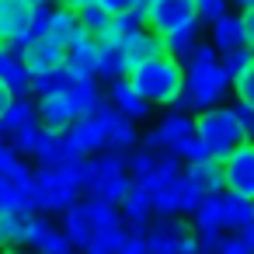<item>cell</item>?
<instances>
[{"label": "cell", "instance_id": "cell-1", "mask_svg": "<svg viewBox=\"0 0 254 254\" xmlns=\"http://www.w3.org/2000/svg\"><path fill=\"white\" fill-rule=\"evenodd\" d=\"M126 80L146 105H171L185 91V63L164 53V56L143 60L136 70H129Z\"/></svg>", "mask_w": 254, "mask_h": 254}, {"label": "cell", "instance_id": "cell-2", "mask_svg": "<svg viewBox=\"0 0 254 254\" xmlns=\"http://www.w3.org/2000/svg\"><path fill=\"white\" fill-rule=\"evenodd\" d=\"M191 126H195V136L209 146V157L219 160V164H223L230 153H237L244 143H251V136L244 132V126H240V119L233 115V108H223V105L202 108V112L191 119Z\"/></svg>", "mask_w": 254, "mask_h": 254}, {"label": "cell", "instance_id": "cell-3", "mask_svg": "<svg viewBox=\"0 0 254 254\" xmlns=\"http://www.w3.org/2000/svg\"><path fill=\"white\" fill-rule=\"evenodd\" d=\"M126 171V153H105L98 160H87V174H84V188L91 191V198L119 205L129 195V178Z\"/></svg>", "mask_w": 254, "mask_h": 254}, {"label": "cell", "instance_id": "cell-4", "mask_svg": "<svg viewBox=\"0 0 254 254\" xmlns=\"http://www.w3.org/2000/svg\"><path fill=\"white\" fill-rule=\"evenodd\" d=\"M143 11V25L150 35L167 39L188 25H198V4L195 0H146L139 7Z\"/></svg>", "mask_w": 254, "mask_h": 254}, {"label": "cell", "instance_id": "cell-5", "mask_svg": "<svg viewBox=\"0 0 254 254\" xmlns=\"http://www.w3.org/2000/svg\"><path fill=\"white\" fill-rule=\"evenodd\" d=\"M230 91V77L223 73L219 63H205V66H188L185 70V94L191 98V105L202 108H216Z\"/></svg>", "mask_w": 254, "mask_h": 254}, {"label": "cell", "instance_id": "cell-6", "mask_svg": "<svg viewBox=\"0 0 254 254\" xmlns=\"http://www.w3.org/2000/svg\"><path fill=\"white\" fill-rule=\"evenodd\" d=\"M191 136H195V126H191V119H188V115H178V112H171V115H164V122H160L153 132H146L143 146H146L150 153H153V150H167V153L181 157Z\"/></svg>", "mask_w": 254, "mask_h": 254}, {"label": "cell", "instance_id": "cell-7", "mask_svg": "<svg viewBox=\"0 0 254 254\" xmlns=\"http://www.w3.org/2000/svg\"><path fill=\"white\" fill-rule=\"evenodd\" d=\"M223 191L254 202V139L223 160Z\"/></svg>", "mask_w": 254, "mask_h": 254}, {"label": "cell", "instance_id": "cell-8", "mask_svg": "<svg viewBox=\"0 0 254 254\" xmlns=\"http://www.w3.org/2000/svg\"><path fill=\"white\" fill-rule=\"evenodd\" d=\"M18 56H21V66H25V73H28L32 80L53 73V70H60V66H66V49H63L56 39H49V35H42V39L21 46Z\"/></svg>", "mask_w": 254, "mask_h": 254}, {"label": "cell", "instance_id": "cell-9", "mask_svg": "<svg viewBox=\"0 0 254 254\" xmlns=\"http://www.w3.org/2000/svg\"><path fill=\"white\" fill-rule=\"evenodd\" d=\"M32 18H35V7L28 0H0V42L21 49L28 39Z\"/></svg>", "mask_w": 254, "mask_h": 254}, {"label": "cell", "instance_id": "cell-10", "mask_svg": "<svg viewBox=\"0 0 254 254\" xmlns=\"http://www.w3.org/2000/svg\"><path fill=\"white\" fill-rule=\"evenodd\" d=\"M63 136H66V143H70V150H73L77 157L94 153V150L105 146V126H101L98 115H77Z\"/></svg>", "mask_w": 254, "mask_h": 254}, {"label": "cell", "instance_id": "cell-11", "mask_svg": "<svg viewBox=\"0 0 254 254\" xmlns=\"http://www.w3.org/2000/svg\"><path fill=\"white\" fill-rule=\"evenodd\" d=\"M119 56H122V73L129 77V70H136L143 60H153V56H164V42L150 32H139V35H129V39H119Z\"/></svg>", "mask_w": 254, "mask_h": 254}, {"label": "cell", "instance_id": "cell-12", "mask_svg": "<svg viewBox=\"0 0 254 254\" xmlns=\"http://www.w3.org/2000/svg\"><path fill=\"white\" fill-rule=\"evenodd\" d=\"M46 35H49V39H56L66 53L91 39V35H87V28L77 21V11H66V7H60V11H53V14H49V28H46Z\"/></svg>", "mask_w": 254, "mask_h": 254}, {"label": "cell", "instance_id": "cell-13", "mask_svg": "<svg viewBox=\"0 0 254 254\" xmlns=\"http://www.w3.org/2000/svg\"><path fill=\"white\" fill-rule=\"evenodd\" d=\"M35 115H39V129H46V132H66L70 122L77 119L66 94H46V98H39Z\"/></svg>", "mask_w": 254, "mask_h": 254}, {"label": "cell", "instance_id": "cell-14", "mask_svg": "<svg viewBox=\"0 0 254 254\" xmlns=\"http://www.w3.org/2000/svg\"><path fill=\"white\" fill-rule=\"evenodd\" d=\"M0 80L11 87L14 98H28V94H32V77L25 73L21 56H18V49H11V46H0Z\"/></svg>", "mask_w": 254, "mask_h": 254}, {"label": "cell", "instance_id": "cell-15", "mask_svg": "<svg viewBox=\"0 0 254 254\" xmlns=\"http://www.w3.org/2000/svg\"><path fill=\"white\" fill-rule=\"evenodd\" d=\"M35 122H39V115H35V105L28 101V98H14L11 101V108L4 112V119H0V136H21V132H28V129H35Z\"/></svg>", "mask_w": 254, "mask_h": 254}, {"label": "cell", "instance_id": "cell-16", "mask_svg": "<svg viewBox=\"0 0 254 254\" xmlns=\"http://www.w3.org/2000/svg\"><path fill=\"white\" fill-rule=\"evenodd\" d=\"M108 101H112V105L129 119V122H136V119H143V115L150 112V105H146V101L129 87V80H126V77H119V80H112V84H108Z\"/></svg>", "mask_w": 254, "mask_h": 254}, {"label": "cell", "instance_id": "cell-17", "mask_svg": "<svg viewBox=\"0 0 254 254\" xmlns=\"http://www.w3.org/2000/svg\"><path fill=\"white\" fill-rule=\"evenodd\" d=\"M185 178L202 191V195H223V164L205 160V164H188Z\"/></svg>", "mask_w": 254, "mask_h": 254}, {"label": "cell", "instance_id": "cell-18", "mask_svg": "<svg viewBox=\"0 0 254 254\" xmlns=\"http://www.w3.org/2000/svg\"><path fill=\"white\" fill-rule=\"evenodd\" d=\"M212 49H219L223 56L233 53V49H244V32H240V18L237 14H223L216 25H212Z\"/></svg>", "mask_w": 254, "mask_h": 254}, {"label": "cell", "instance_id": "cell-19", "mask_svg": "<svg viewBox=\"0 0 254 254\" xmlns=\"http://www.w3.org/2000/svg\"><path fill=\"white\" fill-rule=\"evenodd\" d=\"M219 205H223V226L244 230L247 223H254V202H251V198H240V195L223 191V195H219Z\"/></svg>", "mask_w": 254, "mask_h": 254}, {"label": "cell", "instance_id": "cell-20", "mask_svg": "<svg viewBox=\"0 0 254 254\" xmlns=\"http://www.w3.org/2000/svg\"><path fill=\"white\" fill-rule=\"evenodd\" d=\"M70 108H73V115H94L98 112V105H101V91H98V84H94V77H84V80H77L73 87H70Z\"/></svg>", "mask_w": 254, "mask_h": 254}, {"label": "cell", "instance_id": "cell-21", "mask_svg": "<svg viewBox=\"0 0 254 254\" xmlns=\"http://www.w3.org/2000/svg\"><path fill=\"white\" fill-rule=\"evenodd\" d=\"M94 63H98V46H94L91 39L66 53V70H70V77H77V80L94 77Z\"/></svg>", "mask_w": 254, "mask_h": 254}, {"label": "cell", "instance_id": "cell-22", "mask_svg": "<svg viewBox=\"0 0 254 254\" xmlns=\"http://www.w3.org/2000/svg\"><path fill=\"white\" fill-rule=\"evenodd\" d=\"M150 212H153V209H150V198H146V195H132V191H129V195L122 198V219H126V226H132L136 233H143V230L150 226Z\"/></svg>", "mask_w": 254, "mask_h": 254}, {"label": "cell", "instance_id": "cell-23", "mask_svg": "<svg viewBox=\"0 0 254 254\" xmlns=\"http://www.w3.org/2000/svg\"><path fill=\"white\" fill-rule=\"evenodd\" d=\"M73 84H77V77H70V70L60 66V70H53L46 77H35L32 80V94H39V98H46V94H70Z\"/></svg>", "mask_w": 254, "mask_h": 254}, {"label": "cell", "instance_id": "cell-24", "mask_svg": "<svg viewBox=\"0 0 254 254\" xmlns=\"http://www.w3.org/2000/svg\"><path fill=\"white\" fill-rule=\"evenodd\" d=\"M167 185H171V198H174V209H178V212H195V209H198V202L205 198V195H202V191H198L185 174L171 178Z\"/></svg>", "mask_w": 254, "mask_h": 254}, {"label": "cell", "instance_id": "cell-25", "mask_svg": "<svg viewBox=\"0 0 254 254\" xmlns=\"http://www.w3.org/2000/svg\"><path fill=\"white\" fill-rule=\"evenodd\" d=\"M0 178L4 181H11V185H18V181H32V167L7 146V143H0Z\"/></svg>", "mask_w": 254, "mask_h": 254}, {"label": "cell", "instance_id": "cell-26", "mask_svg": "<svg viewBox=\"0 0 254 254\" xmlns=\"http://www.w3.org/2000/svg\"><path fill=\"white\" fill-rule=\"evenodd\" d=\"M25 219L21 212H0V247H25Z\"/></svg>", "mask_w": 254, "mask_h": 254}, {"label": "cell", "instance_id": "cell-27", "mask_svg": "<svg viewBox=\"0 0 254 254\" xmlns=\"http://www.w3.org/2000/svg\"><path fill=\"white\" fill-rule=\"evenodd\" d=\"M73 247H87L91 244V237H94V226L87 223V216H84V209L80 205H73L70 212H66V233H63Z\"/></svg>", "mask_w": 254, "mask_h": 254}, {"label": "cell", "instance_id": "cell-28", "mask_svg": "<svg viewBox=\"0 0 254 254\" xmlns=\"http://www.w3.org/2000/svg\"><path fill=\"white\" fill-rule=\"evenodd\" d=\"M160 42H164V53H167V56L185 60V56L198 46V25H188V28H181V32H174V35H167V39H160Z\"/></svg>", "mask_w": 254, "mask_h": 254}, {"label": "cell", "instance_id": "cell-29", "mask_svg": "<svg viewBox=\"0 0 254 254\" xmlns=\"http://www.w3.org/2000/svg\"><path fill=\"white\" fill-rule=\"evenodd\" d=\"M129 233L122 230V223H115V226H101V230H94V237H91V244H87V251H98V254H115L119 247H122V240H126Z\"/></svg>", "mask_w": 254, "mask_h": 254}, {"label": "cell", "instance_id": "cell-30", "mask_svg": "<svg viewBox=\"0 0 254 254\" xmlns=\"http://www.w3.org/2000/svg\"><path fill=\"white\" fill-rule=\"evenodd\" d=\"M80 209H84V216H87V223H91L94 230L122 223V219H119V209H115V205H108V202H98V198H91V202H87V205H80Z\"/></svg>", "mask_w": 254, "mask_h": 254}, {"label": "cell", "instance_id": "cell-31", "mask_svg": "<svg viewBox=\"0 0 254 254\" xmlns=\"http://www.w3.org/2000/svg\"><path fill=\"white\" fill-rule=\"evenodd\" d=\"M94 77H105L108 84H112V80H119V77H126V73H122V56H119V49H115V46H112V49H98Z\"/></svg>", "mask_w": 254, "mask_h": 254}, {"label": "cell", "instance_id": "cell-32", "mask_svg": "<svg viewBox=\"0 0 254 254\" xmlns=\"http://www.w3.org/2000/svg\"><path fill=\"white\" fill-rule=\"evenodd\" d=\"M195 226H219L223 230V205L219 195H205L195 209Z\"/></svg>", "mask_w": 254, "mask_h": 254}, {"label": "cell", "instance_id": "cell-33", "mask_svg": "<svg viewBox=\"0 0 254 254\" xmlns=\"http://www.w3.org/2000/svg\"><path fill=\"white\" fill-rule=\"evenodd\" d=\"M53 230H56V226H53L49 219H42L39 212H35V216H28V219H25V247H35V251H39V247L49 240V233H53Z\"/></svg>", "mask_w": 254, "mask_h": 254}, {"label": "cell", "instance_id": "cell-34", "mask_svg": "<svg viewBox=\"0 0 254 254\" xmlns=\"http://www.w3.org/2000/svg\"><path fill=\"white\" fill-rule=\"evenodd\" d=\"M251 63H254V53L244 46V49H233V53H226V60H223L219 66H223V73H226L230 80H237V77H240V73H244Z\"/></svg>", "mask_w": 254, "mask_h": 254}, {"label": "cell", "instance_id": "cell-35", "mask_svg": "<svg viewBox=\"0 0 254 254\" xmlns=\"http://www.w3.org/2000/svg\"><path fill=\"white\" fill-rule=\"evenodd\" d=\"M233 91H237V105L244 108H254V63L233 80Z\"/></svg>", "mask_w": 254, "mask_h": 254}, {"label": "cell", "instance_id": "cell-36", "mask_svg": "<svg viewBox=\"0 0 254 254\" xmlns=\"http://www.w3.org/2000/svg\"><path fill=\"white\" fill-rule=\"evenodd\" d=\"M112 21H115V32H119L122 39L146 32V25H143V11H129V14H122V18H112Z\"/></svg>", "mask_w": 254, "mask_h": 254}, {"label": "cell", "instance_id": "cell-37", "mask_svg": "<svg viewBox=\"0 0 254 254\" xmlns=\"http://www.w3.org/2000/svg\"><path fill=\"white\" fill-rule=\"evenodd\" d=\"M160 185H164V181L157 178V171H150V174H136V178L129 181V191H132V195H146V198H150Z\"/></svg>", "mask_w": 254, "mask_h": 254}, {"label": "cell", "instance_id": "cell-38", "mask_svg": "<svg viewBox=\"0 0 254 254\" xmlns=\"http://www.w3.org/2000/svg\"><path fill=\"white\" fill-rule=\"evenodd\" d=\"M94 4L108 14V18H122L129 11H139V0H94Z\"/></svg>", "mask_w": 254, "mask_h": 254}, {"label": "cell", "instance_id": "cell-39", "mask_svg": "<svg viewBox=\"0 0 254 254\" xmlns=\"http://www.w3.org/2000/svg\"><path fill=\"white\" fill-rule=\"evenodd\" d=\"M77 21H80V25L87 28V35H91V32H94L98 25H105V21H108V14H105V11H101L98 4H87L84 11H77Z\"/></svg>", "mask_w": 254, "mask_h": 254}, {"label": "cell", "instance_id": "cell-40", "mask_svg": "<svg viewBox=\"0 0 254 254\" xmlns=\"http://www.w3.org/2000/svg\"><path fill=\"white\" fill-rule=\"evenodd\" d=\"M178 171H181V157H174V153H160L157 157V178L160 181H171V178H178Z\"/></svg>", "mask_w": 254, "mask_h": 254}, {"label": "cell", "instance_id": "cell-41", "mask_svg": "<svg viewBox=\"0 0 254 254\" xmlns=\"http://www.w3.org/2000/svg\"><path fill=\"white\" fill-rule=\"evenodd\" d=\"M219 240H223L219 226H195V244H198V251H216Z\"/></svg>", "mask_w": 254, "mask_h": 254}, {"label": "cell", "instance_id": "cell-42", "mask_svg": "<svg viewBox=\"0 0 254 254\" xmlns=\"http://www.w3.org/2000/svg\"><path fill=\"white\" fill-rule=\"evenodd\" d=\"M39 254H73V244H70L60 230H53V233H49V240L39 247Z\"/></svg>", "mask_w": 254, "mask_h": 254}, {"label": "cell", "instance_id": "cell-43", "mask_svg": "<svg viewBox=\"0 0 254 254\" xmlns=\"http://www.w3.org/2000/svg\"><path fill=\"white\" fill-rule=\"evenodd\" d=\"M181 157H185L188 164H205V160H212V157H209V146H205L198 136H191V139H188V146H185V153H181Z\"/></svg>", "mask_w": 254, "mask_h": 254}, {"label": "cell", "instance_id": "cell-44", "mask_svg": "<svg viewBox=\"0 0 254 254\" xmlns=\"http://www.w3.org/2000/svg\"><path fill=\"white\" fill-rule=\"evenodd\" d=\"M126 164H129L136 174H150V171H157V157H153L150 150H139V153L126 157Z\"/></svg>", "mask_w": 254, "mask_h": 254}, {"label": "cell", "instance_id": "cell-45", "mask_svg": "<svg viewBox=\"0 0 254 254\" xmlns=\"http://www.w3.org/2000/svg\"><path fill=\"white\" fill-rule=\"evenodd\" d=\"M115 254H150V251H146V237H143V233H129Z\"/></svg>", "mask_w": 254, "mask_h": 254}, {"label": "cell", "instance_id": "cell-46", "mask_svg": "<svg viewBox=\"0 0 254 254\" xmlns=\"http://www.w3.org/2000/svg\"><path fill=\"white\" fill-rule=\"evenodd\" d=\"M223 14H226V11H223V0H205V4H198V18L209 21V25H216Z\"/></svg>", "mask_w": 254, "mask_h": 254}, {"label": "cell", "instance_id": "cell-47", "mask_svg": "<svg viewBox=\"0 0 254 254\" xmlns=\"http://www.w3.org/2000/svg\"><path fill=\"white\" fill-rule=\"evenodd\" d=\"M216 251H219V254H254V251L244 244V237H223Z\"/></svg>", "mask_w": 254, "mask_h": 254}, {"label": "cell", "instance_id": "cell-48", "mask_svg": "<svg viewBox=\"0 0 254 254\" xmlns=\"http://www.w3.org/2000/svg\"><path fill=\"white\" fill-rule=\"evenodd\" d=\"M240 32H244V46L254 53V11H244L240 14Z\"/></svg>", "mask_w": 254, "mask_h": 254}, {"label": "cell", "instance_id": "cell-49", "mask_svg": "<svg viewBox=\"0 0 254 254\" xmlns=\"http://www.w3.org/2000/svg\"><path fill=\"white\" fill-rule=\"evenodd\" d=\"M233 115L240 119V126H244V132L254 139V108H244V105H233Z\"/></svg>", "mask_w": 254, "mask_h": 254}, {"label": "cell", "instance_id": "cell-50", "mask_svg": "<svg viewBox=\"0 0 254 254\" xmlns=\"http://www.w3.org/2000/svg\"><path fill=\"white\" fill-rule=\"evenodd\" d=\"M11 101H14V94H11V87L0 80V119H4V112L11 108Z\"/></svg>", "mask_w": 254, "mask_h": 254}, {"label": "cell", "instance_id": "cell-51", "mask_svg": "<svg viewBox=\"0 0 254 254\" xmlns=\"http://www.w3.org/2000/svg\"><path fill=\"white\" fill-rule=\"evenodd\" d=\"M7 195H11V181H4V178H0V212L7 209Z\"/></svg>", "mask_w": 254, "mask_h": 254}, {"label": "cell", "instance_id": "cell-52", "mask_svg": "<svg viewBox=\"0 0 254 254\" xmlns=\"http://www.w3.org/2000/svg\"><path fill=\"white\" fill-rule=\"evenodd\" d=\"M60 4H63L66 11H84L87 4H94V0H60Z\"/></svg>", "mask_w": 254, "mask_h": 254}, {"label": "cell", "instance_id": "cell-53", "mask_svg": "<svg viewBox=\"0 0 254 254\" xmlns=\"http://www.w3.org/2000/svg\"><path fill=\"white\" fill-rule=\"evenodd\" d=\"M240 237H244V244H247V247L254 251V223H247V226L240 230Z\"/></svg>", "mask_w": 254, "mask_h": 254}, {"label": "cell", "instance_id": "cell-54", "mask_svg": "<svg viewBox=\"0 0 254 254\" xmlns=\"http://www.w3.org/2000/svg\"><path fill=\"white\" fill-rule=\"evenodd\" d=\"M28 4H32V7H49L53 0H28Z\"/></svg>", "mask_w": 254, "mask_h": 254}, {"label": "cell", "instance_id": "cell-55", "mask_svg": "<svg viewBox=\"0 0 254 254\" xmlns=\"http://www.w3.org/2000/svg\"><path fill=\"white\" fill-rule=\"evenodd\" d=\"M237 4H240L244 11H254V0H237Z\"/></svg>", "mask_w": 254, "mask_h": 254}, {"label": "cell", "instance_id": "cell-56", "mask_svg": "<svg viewBox=\"0 0 254 254\" xmlns=\"http://www.w3.org/2000/svg\"><path fill=\"white\" fill-rule=\"evenodd\" d=\"M0 254H14V251H11V247H0Z\"/></svg>", "mask_w": 254, "mask_h": 254}, {"label": "cell", "instance_id": "cell-57", "mask_svg": "<svg viewBox=\"0 0 254 254\" xmlns=\"http://www.w3.org/2000/svg\"><path fill=\"white\" fill-rule=\"evenodd\" d=\"M195 4H205V0H195Z\"/></svg>", "mask_w": 254, "mask_h": 254}, {"label": "cell", "instance_id": "cell-58", "mask_svg": "<svg viewBox=\"0 0 254 254\" xmlns=\"http://www.w3.org/2000/svg\"><path fill=\"white\" fill-rule=\"evenodd\" d=\"M143 4H146V0H139V7H143Z\"/></svg>", "mask_w": 254, "mask_h": 254}, {"label": "cell", "instance_id": "cell-59", "mask_svg": "<svg viewBox=\"0 0 254 254\" xmlns=\"http://www.w3.org/2000/svg\"><path fill=\"white\" fill-rule=\"evenodd\" d=\"M87 254H98V251H87Z\"/></svg>", "mask_w": 254, "mask_h": 254}, {"label": "cell", "instance_id": "cell-60", "mask_svg": "<svg viewBox=\"0 0 254 254\" xmlns=\"http://www.w3.org/2000/svg\"><path fill=\"white\" fill-rule=\"evenodd\" d=\"M0 46H4V42H0Z\"/></svg>", "mask_w": 254, "mask_h": 254}]
</instances>
